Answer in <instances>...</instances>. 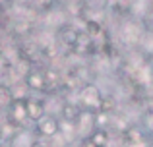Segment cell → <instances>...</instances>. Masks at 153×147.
<instances>
[{"label":"cell","instance_id":"1","mask_svg":"<svg viewBox=\"0 0 153 147\" xmlns=\"http://www.w3.org/2000/svg\"><path fill=\"white\" fill-rule=\"evenodd\" d=\"M101 103H103V91L95 81L87 83L78 93V105H79V109L85 110V112L97 114L99 110H101Z\"/></svg>","mask_w":153,"mask_h":147},{"label":"cell","instance_id":"2","mask_svg":"<svg viewBox=\"0 0 153 147\" xmlns=\"http://www.w3.org/2000/svg\"><path fill=\"white\" fill-rule=\"evenodd\" d=\"M4 118L10 120L12 124H16L18 128H33L27 118V109H25V101H19V99H14L12 105L6 109L4 112Z\"/></svg>","mask_w":153,"mask_h":147},{"label":"cell","instance_id":"3","mask_svg":"<svg viewBox=\"0 0 153 147\" xmlns=\"http://www.w3.org/2000/svg\"><path fill=\"white\" fill-rule=\"evenodd\" d=\"M79 35H82V31H79L74 23H66V25L60 27L58 31H54L56 45H58L62 50H66V52L76 47V43L79 41Z\"/></svg>","mask_w":153,"mask_h":147},{"label":"cell","instance_id":"4","mask_svg":"<svg viewBox=\"0 0 153 147\" xmlns=\"http://www.w3.org/2000/svg\"><path fill=\"white\" fill-rule=\"evenodd\" d=\"M33 132L39 140L47 141V140H51V137H54L56 134H60V120L56 116H52V114H47V116H43L41 120L33 126Z\"/></svg>","mask_w":153,"mask_h":147},{"label":"cell","instance_id":"5","mask_svg":"<svg viewBox=\"0 0 153 147\" xmlns=\"http://www.w3.org/2000/svg\"><path fill=\"white\" fill-rule=\"evenodd\" d=\"M23 83L31 95L45 97V66H33V70L25 75Z\"/></svg>","mask_w":153,"mask_h":147},{"label":"cell","instance_id":"6","mask_svg":"<svg viewBox=\"0 0 153 147\" xmlns=\"http://www.w3.org/2000/svg\"><path fill=\"white\" fill-rule=\"evenodd\" d=\"M25 109H27V118H29L31 126H35L43 116H47L45 97H39V95H31V97L25 101Z\"/></svg>","mask_w":153,"mask_h":147},{"label":"cell","instance_id":"7","mask_svg":"<svg viewBox=\"0 0 153 147\" xmlns=\"http://www.w3.org/2000/svg\"><path fill=\"white\" fill-rule=\"evenodd\" d=\"M95 130H97V114L82 110V116H79V120L76 122V134H78V140H87Z\"/></svg>","mask_w":153,"mask_h":147},{"label":"cell","instance_id":"8","mask_svg":"<svg viewBox=\"0 0 153 147\" xmlns=\"http://www.w3.org/2000/svg\"><path fill=\"white\" fill-rule=\"evenodd\" d=\"M37 140L39 137L35 136L33 128H22V130H18V134L10 140L8 145L10 147H33Z\"/></svg>","mask_w":153,"mask_h":147},{"label":"cell","instance_id":"9","mask_svg":"<svg viewBox=\"0 0 153 147\" xmlns=\"http://www.w3.org/2000/svg\"><path fill=\"white\" fill-rule=\"evenodd\" d=\"M82 116V109H79L78 103H72V101H64L62 109H60V114H58V120L62 122H68V124H76Z\"/></svg>","mask_w":153,"mask_h":147},{"label":"cell","instance_id":"10","mask_svg":"<svg viewBox=\"0 0 153 147\" xmlns=\"http://www.w3.org/2000/svg\"><path fill=\"white\" fill-rule=\"evenodd\" d=\"M18 128L16 124H12L10 120H6V118H2V122H0V143H10V140L18 134Z\"/></svg>","mask_w":153,"mask_h":147},{"label":"cell","instance_id":"11","mask_svg":"<svg viewBox=\"0 0 153 147\" xmlns=\"http://www.w3.org/2000/svg\"><path fill=\"white\" fill-rule=\"evenodd\" d=\"M89 140L93 141L97 147H111V143H112L111 132H108V130H105V128H97V130H95V132L89 136Z\"/></svg>","mask_w":153,"mask_h":147},{"label":"cell","instance_id":"12","mask_svg":"<svg viewBox=\"0 0 153 147\" xmlns=\"http://www.w3.org/2000/svg\"><path fill=\"white\" fill-rule=\"evenodd\" d=\"M12 101H14V95H12L10 85L4 83V81H0V110L6 112V109L12 105Z\"/></svg>","mask_w":153,"mask_h":147},{"label":"cell","instance_id":"13","mask_svg":"<svg viewBox=\"0 0 153 147\" xmlns=\"http://www.w3.org/2000/svg\"><path fill=\"white\" fill-rule=\"evenodd\" d=\"M76 147H97V145L87 137V140H78V141H76Z\"/></svg>","mask_w":153,"mask_h":147},{"label":"cell","instance_id":"14","mask_svg":"<svg viewBox=\"0 0 153 147\" xmlns=\"http://www.w3.org/2000/svg\"><path fill=\"white\" fill-rule=\"evenodd\" d=\"M0 147H10V145H8V143H0Z\"/></svg>","mask_w":153,"mask_h":147},{"label":"cell","instance_id":"15","mask_svg":"<svg viewBox=\"0 0 153 147\" xmlns=\"http://www.w3.org/2000/svg\"><path fill=\"white\" fill-rule=\"evenodd\" d=\"M0 47H2V41H0Z\"/></svg>","mask_w":153,"mask_h":147}]
</instances>
